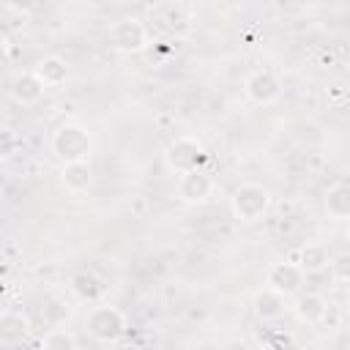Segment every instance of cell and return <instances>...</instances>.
Segmentation results:
<instances>
[{"label": "cell", "instance_id": "cell-17", "mask_svg": "<svg viewBox=\"0 0 350 350\" xmlns=\"http://www.w3.org/2000/svg\"><path fill=\"white\" fill-rule=\"evenodd\" d=\"M325 208L334 219H347L350 216V186H347V180H336L325 191Z\"/></svg>", "mask_w": 350, "mask_h": 350}, {"label": "cell", "instance_id": "cell-18", "mask_svg": "<svg viewBox=\"0 0 350 350\" xmlns=\"http://www.w3.org/2000/svg\"><path fill=\"white\" fill-rule=\"evenodd\" d=\"M41 345H44V350H74L77 339L71 334H66V331H52V334H46L41 339Z\"/></svg>", "mask_w": 350, "mask_h": 350}, {"label": "cell", "instance_id": "cell-6", "mask_svg": "<svg viewBox=\"0 0 350 350\" xmlns=\"http://www.w3.org/2000/svg\"><path fill=\"white\" fill-rule=\"evenodd\" d=\"M243 90H246L249 101L268 107V104H273V101L282 98V79H279L273 71L260 68V71H252V74L246 77Z\"/></svg>", "mask_w": 350, "mask_h": 350}, {"label": "cell", "instance_id": "cell-13", "mask_svg": "<svg viewBox=\"0 0 350 350\" xmlns=\"http://www.w3.org/2000/svg\"><path fill=\"white\" fill-rule=\"evenodd\" d=\"M30 334V320L19 312H0V345H22Z\"/></svg>", "mask_w": 350, "mask_h": 350}, {"label": "cell", "instance_id": "cell-11", "mask_svg": "<svg viewBox=\"0 0 350 350\" xmlns=\"http://www.w3.org/2000/svg\"><path fill=\"white\" fill-rule=\"evenodd\" d=\"M328 312V301L320 295V293H295V301H293V314L306 323V325H317L323 320V314Z\"/></svg>", "mask_w": 350, "mask_h": 350}, {"label": "cell", "instance_id": "cell-14", "mask_svg": "<svg viewBox=\"0 0 350 350\" xmlns=\"http://www.w3.org/2000/svg\"><path fill=\"white\" fill-rule=\"evenodd\" d=\"M328 262H331V254L323 243H304L295 257V265L304 273H323L328 268Z\"/></svg>", "mask_w": 350, "mask_h": 350}, {"label": "cell", "instance_id": "cell-1", "mask_svg": "<svg viewBox=\"0 0 350 350\" xmlns=\"http://www.w3.org/2000/svg\"><path fill=\"white\" fill-rule=\"evenodd\" d=\"M93 150V137L88 129L79 123H63L52 134V153L66 164V161H85Z\"/></svg>", "mask_w": 350, "mask_h": 350}, {"label": "cell", "instance_id": "cell-19", "mask_svg": "<svg viewBox=\"0 0 350 350\" xmlns=\"http://www.w3.org/2000/svg\"><path fill=\"white\" fill-rule=\"evenodd\" d=\"M16 150H19V137H16V131L8 129V126H0V159L5 161V159H11Z\"/></svg>", "mask_w": 350, "mask_h": 350}, {"label": "cell", "instance_id": "cell-5", "mask_svg": "<svg viewBox=\"0 0 350 350\" xmlns=\"http://www.w3.org/2000/svg\"><path fill=\"white\" fill-rule=\"evenodd\" d=\"M109 41L123 55H137L148 46V27L139 19H120L109 27Z\"/></svg>", "mask_w": 350, "mask_h": 350}, {"label": "cell", "instance_id": "cell-7", "mask_svg": "<svg viewBox=\"0 0 350 350\" xmlns=\"http://www.w3.org/2000/svg\"><path fill=\"white\" fill-rule=\"evenodd\" d=\"M213 194V180L205 170H189L178 178V197L186 205H202Z\"/></svg>", "mask_w": 350, "mask_h": 350}, {"label": "cell", "instance_id": "cell-9", "mask_svg": "<svg viewBox=\"0 0 350 350\" xmlns=\"http://www.w3.org/2000/svg\"><path fill=\"white\" fill-rule=\"evenodd\" d=\"M252 309H254V317H257V320H262V323H273V320H279V317L284 314L287 301H284V295H282V293H276L273 287H268V284H265L262 290H257V293H254Z\"/></svg>", "mask_w": 350, "mask_h": 350}, {"label": "cell", "instance_id": "cell-2", "mask_svg": "<svg viewBox=\"0 0 350 350\" xmlns=\"http://www.w3.org/2000/svg\"><path fill=\"white\" fill-rule=\"evenodd\" d=\"M271 208V191L260 183H241L230 197V211L238 221H260Z\"/></svg>", "mask_w": 350, "mask_h": 350}, {"label": "cell", "instance_id": "cell-15", "mask_svg": "<svg viewBox=\"0 0 350 350\" xmlns=\"http://www.w3.org/2000/svg\"><path fill=\"white\" fill-rule=\"evenodd\" d=\"M68 287H71V293H74L79 301H88V304H93V301H98V298L104 295V282H101L93 271H77V273L71 276Z\"/></svg>", "mask_w": 350, "mask_h": 350}, {"label": "cell", "instance_id": "cell-8", "mask_svg": "<svg viewBox=\"0 0 350 350\" xmlns=\"http://www.w3.org/2000/svg\"><path fill=\"white\" fill-rule=\"evenodd\" d=\"M304 279H306V273L295 262H273L265 273V284L273 287L276 293H282L284 298L295 295L304 287Z\"/></svg>", "mask_w": 350, "mask_h": 350}, {"label": "cell", "instance_id": "cell-23", "mask_svg": "<svg viewBox=\"0 0 350 350\" xmlns=\"http://www.w3.org/2000/svg\"><path fill=\"white\" fill-rule=\"evenodd\" d=\"M137 3H142V5H148V8H153V5H159L161 0H137Z\"/></svg>", "mask_w": 350, "mask_h": 350}, {"label": "cell", "instance_id": "cell-10", "mask_svg": "<svg viewBox=\"0 0 350 350\" xmlns=\"http://www.w3.org/2000/svg\"><path fill=\"white\" fill-rule=\"evenodd\" d=\"M46 85L36 77V71H22L11 79V98L22 107H30V104H38L41 96H44Z\"/></svg>", "mask_w": 350, "mask_h": 350}, {"label": "cell", "instance_id": "cell-20", "mask_svg": "<svg viewBox=\"0 0 350 350\" xmlns=\"http://www.w3.org/2000/svg\"><path fill=\"white\" fill-rule=\"evenodd\" d=\"M328 268H334V276H336L339 282H345V279H347V254H339L336 260H331Z\"/></svg>", "mask_w": 350, "mask_h": 350}, {"label": "cell", "instance_id": "cell-4", "mask_svg": "<svg viewBox=\"0 0 350 350\" xmlns=\"http://www.w3.org/2000/svg\"><path fill=\"white\" fill-rule=\"evenodd\" d=\"M205 159H208V153H205L202 142L194 139V137H178V139H172V142L167 145V150H164L167 167H170L172 172H178V175H180V172H189V170H202Z\"/></svg>", "mask_w": 350, "mask_h": 350}, {"label": "cell", "instance_id": "cell-21", "mask_svg": "<svg viewBox=\"0 0 350 350\" xmlns=\"http://www.w3.org/2000/svg\"><path fill=\"white\" fill-rule=\"evenodd\" d=\"M8 3V8H14L16 14H30L36 5H38V0H5Z\"/></svg>", "mask_w": 350, "mask_h": 350}, {"label": "cell", "instance_id": "cell-22", "mask_svg": "<svg viewBox=\"0 0 350 350\" xmlns=\"http://www.w3.org/2000/svg\"><path fill=\"white\" fill-rule=\"evenodd\" d=\"M8 57H11L8 41H5V38H0V66H5V63H8Z\"/></svg>", "mask_w": 350, "mask_h": 350}, {"label": "cell", "instance_id": "cell-16", "mask_svg": "<svg viewBox=\"0 0 350 350\" xmlns=\"http://www.w3.org/2000/svg\"><path fill=\"white\" fill-rule=\"evenodd\" d=\"M36 77H38L46 88H57V85H63V82L68 79V66H66L63 57L46 55V57H41V60L36 63Z\"/></svg>", "mask_w": 350, "mask_h": 350}, {"label": "cell", "instance_id": "cell-12", "mask_svg": "<svg viewBox=\"0 0 350 350\" xmlns=\"http://www.w3.org/2000/svg\"><path fill=\"white\" fill-rule=\"evenodd\" d=\"M60 183L71 194H85L93 183V172H90L88 159L85 161H66L63 170H60Z\"/></svg>", "mask_w": 350, "mask_h": 350}, {"label": "cell", "instance_id": "cell-24", "mask_svg": "<svg viewBox=\"0 0 350 350\" xmlns=\"http://www.w3.org/2000/svg\"><path fill=\"white\" fill-rule=\"evenodd\" d=\"M118 3H129V0H118Z\"/></svg>", "mask_w": 350, "mask_h": 350}, {"label": "cell", "instance_id": "cell-3", "mask_svg": "<svg viewBox=\"0 0 350 350\" xmlns=\"http://www.w3.org/2000/svg\"><path fill=\"white\" fill-rule=\"evenodd\" d=\"M88 334L101 345H115L126 334V314L118 306H93L85 317Z\"/></svg>", "mask_w": 350, "mask_h": 350}]
</instances>
